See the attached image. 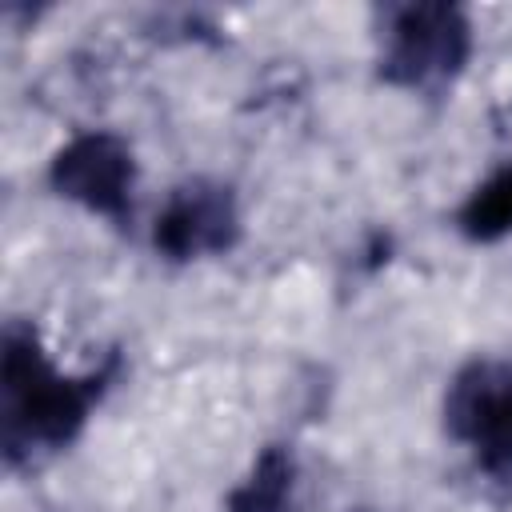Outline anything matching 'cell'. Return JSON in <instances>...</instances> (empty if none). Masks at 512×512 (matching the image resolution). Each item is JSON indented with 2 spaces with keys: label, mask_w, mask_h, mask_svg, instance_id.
I'll list each match as a JSON object with an SVG mask.
<instances>
[{
  "label": "cell",
  "mask_w": 512,
  "mask_h": 512,
  "mask_svg": "<svg viewBox=\"0 0 512 512\" xmlns=\"http://www.w3.org/2000/svg\"><path fill=\"white\" fill-rule=\"evenodd\" d=\"M292 496V460L280 452V448H268L252 476L232 492L228 500V512H284Z\"/></svg>",
  "instance_id": "8992f818"
},
{
  "label": "cell",
  "mask_w": 512,
  "mask_h": 512,
  "mask_svg": "<svg viewBox=\"0 0 512 512\" xmlns=\"http://www.w3.org/2000/svg\"><path fill=\"white\" fill-rule=\"evenodd\" d=\"M236 236V208L224 188L192 184L180 188L156 216V248L172 260L204 256L228 248Z\"/></svg>",
  "instance_id": "5b68a950"
},
{
  "label": "cell",
  "mask_w": 512,
  "mask_h": 512,
  "mask_svg": "<svg viewBox=\"0 0 512 512\" xmlns=\"http://www.w3.org/2000/svg\"><path fill=\"white\" fill-rule=\"evenodd\" d=\"M460 224L472 240H496L512 232V168L496 172L472 192V200L460 212Z\"/></svg>",
  "instance_id": "52a82bcc"
},
{
  "label": "cell",
  "mask_w": 512,
  "mask_h": 512,
  "mask_svg": "<svg viewBox=\"0 0 512 512\" xmlns=\"http://www.w3.org/2000/svg\"><path fill=\"white\" fill-rule=\"evenodd\" d=\"M92 404L88 380L56 376L44 356L36 352L32 336L8 332L4 340V424L8 444L36 440V444H64L84 424Z\"/></svg>",
  "instance_id": "6da1fadb"
},
{
  "label": "cell",
  "mask_w": 512,
  "mask_h": 512,
  "mask_svg": "<svg viewBox=\"0 0 512 512\" xmlns=\"http://www.w3.org/2000/svg\"><path fill=\"white\" fill-rule=\"evenodd\" d=\"M468 56V24L452 4H408L388 24L384 72L396 84H436L460 72Z\"/></svg>",
  "instance_id": "7a4b0ae2"
},
{
  "label": "cell",
  "mask_w": 512,
  "mask_h": 512,
  "mask_svg": "<svg viewBox=\"0 0 512 512\" xmlns=\"http://www.w3.org/2000/svg\"><path fill=\"white\" fill-rule=\"evenodd\" d=\"M52 188L92 212L120 220L132 192V152L108 132L76 136L52 160Z\"/></svg>",
  "instance_id": "3957f363"
},
{
  "label": "cell",
  "mask_w": 512,
  "mask_h": 512,
  "mask_svg": "<svg viewBox=\"0 0 512 512\" xmlns=\"http://www.w3.org/2000/svg\"><path fill=\"white\" fill-rule=\"evenodd\" d=\"M448 420L488 464H512V376L504 368L480 364L460 376L448 400Z\"/></svg>",
  "instance_id": "277c9868"
}]
</instances>
